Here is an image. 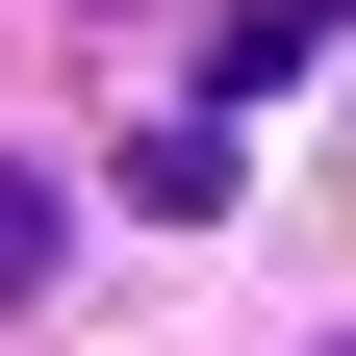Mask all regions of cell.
I'll list each match as a JSON object with an SVG mask.
<instances>
[{
	"instance_id": "obj_1",
	"label": "cell",
	"mask_w": 356,
	"mask_h": 356,
	"mask_svg": "<svg viewBox=\"0 0 356 356\" xmlns=\"http://www.w3.org/2000/svg\"><path fill=\"white\" fill-rule=\"evenodd\" d=\"M127 204H178V229H204V204H229V102H178V127H127Z\"/></svg>"
},
{
	"instance_id": "obj_2",
	"label": "cell",
	"mask_w": 356,
	"mask_h": 356,
	"mask_svg": "<svg viewBox=\"0 0 356 356\" xmlns=\"http://www.w3.org/2000/svg\"><path fill=\"white\" fill-rule=\"evenodd\" d=\"M51 229H76V204H51V178H26V153H0V305L51 280Z\"/></svg>"
}]
</instances>
